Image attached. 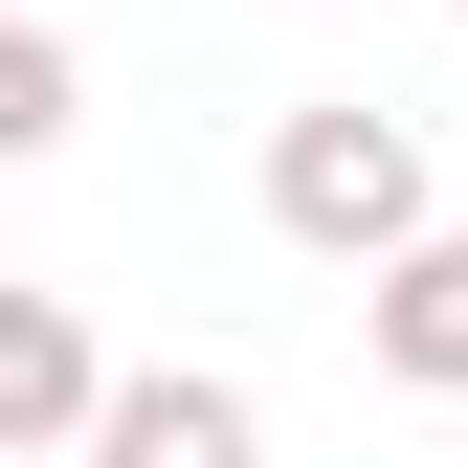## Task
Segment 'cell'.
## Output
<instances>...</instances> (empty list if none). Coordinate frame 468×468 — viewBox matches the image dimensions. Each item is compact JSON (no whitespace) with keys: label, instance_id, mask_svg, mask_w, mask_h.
<instances>
[{"label":"cell","instance_id":"2","mask_svg":"<svg viewBox=\"0 0 468 468\" xmlns=\"http://www.w3.org/2000/svg\"><path fill=\"white\" fill-rule=\"evenodd\" d=\"M90 468H268V401L223 379V357H134L90 401Z\"/></svg>","mask_w":468,"mask_h":468},{"label":"cell","instance_id":"6","mask_svg":"<svg viewBox=\"0 0 468 468\" xmlns=\"http://www.w3.org/2000/svg\"><path fill=\"white\" fill-rule=\"evenodd\" d=\"M0 23H45V0H0Z\"/></svg>","mask_w":468,"mask_h":468},{"label":"cell","instance_id":"4","mask_svg":"<svg viewBox=\"0 0 468 468\" xmlns=\"http://www.w3.org/2000/svg\"><path fill=\"white\" fill-rule=\"evenodd\" d=\"M357 335H379V379L468 401V223H424L401 268H357Z\"/></svg>","mask_w":468,"mask_h":468},{"label":"cell","instance_id":"7","mask_svg":"<svg viewBox=\"0 0 468 468\" xmlns=\"http://www.w3.org/2000/svg\"><path fill=\"white\" fill-rule=\"evenodd\" d=\"M446 23H468V0H446Z\"/></svg>","mask_w":468,"mask_h":468},{"label":"cell","instance_id":"1","mask_svg":"<svg viewBox=\"0 0 468 468\" xmlns=\"http://www.w3.org/2000/svg\"><path fill=\"white\" fill-rule=\"evenodd\" d=\"M268 223L313 268H401L446 223V179H424V112H379V90H313V112H268Z\"/></svg>","mask_w":468,"mask_h":468},{"label":"cell","instance_id":"3","mask_svg":"<svg viewBox=\"0 0 468 468\" xmlns=\"http://www.w3.org/2000/svg\"><path fill=\"white\" fill-rule=\"evenodd\" d=\"M90 401H112L90 313H68V290H0V468H23V446H90Z\"/></svg>","mask_w":468,"mask_h":468},{"label":"cell","instance_id":"5","mask_svg":"<svg viewBox=\"0 0 468 468\" xmlns=\"http://www.w3.org/2000/svg\"><path fill=\"white\" fill-rule=\"evenodd\" d=\"M68 134H90V68L45 23H0V156H68Z\"/></svg>","mask_w":468,"mask_h":468}]
</instances>
